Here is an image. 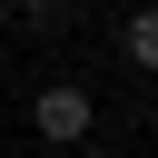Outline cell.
<instances>
[{
  "label": "cell",
  "instance_id": "5",
  "mask_svg": "<svg viewBox=\"0 0 158 158\" xmlns=\"http://www.w3.org/2000/svg\"><path fill=\"white\" fill-rule=\"evenodd\" d=\"M20 158H59V148H20Z\"/></svg>",
  "mask_w": 158,
  "mask_h": 158
},
{
  "label": "cell",
  "instance_id": "2",
  "mask_svg": "<svg viewBox=\"0 0 158 158\" xmlns=\"http://www.w3.org/2000/svg\"><path fill=\"white\" fill-rule=\"evenodd\" d=\"M118 59H128L138 79H158V0H138V10L118 20Z\"/></svg>",
  "mask_w": 158,
  "mask_h": 158
},
{
  "label": "cell",
  "instance_id": "4",
  "mask_svg": "<svg viewBox=\"0 0 158 158\" xmlns=\"http://www.w3.org/2000/svg\"><path fill=\"white\" fill-rule=\"evenodd\" d=\"M79 158H128V148H79Z\"/></svg>",
  "mask_w": 158,
  "mask_h": 158
},
{
  "label": "cell",
  "instance_id": "3",
  "mask_svg": "<svg viewBox=\"0 0 158 158\" xmlns=\"http://www.w3.org/2000/svg\"><path fill=\"white\" fill-rule=\"evenodd\" d=\"M10 10H20V20L49 40V30H69V10H79V0H10Z\"/></svg>",
  "mask_w": 158,
  "mask_h": 158
},
{
  "label": "cell",
  "instance_id": "1",
  "mask_svg": "<svg viewBox=\"0 0 158 158\" xmlns=\"http://www.w3.org/2000/svg\"><path fill=\"white\" fill-rule=\"evenodd\" d=\"M89 138H99V89H89V79H40V89H30V148L79 158Z\"/></svg>",
  "mask_w": 158,
  "mask_h": 158
}]
</instances>
